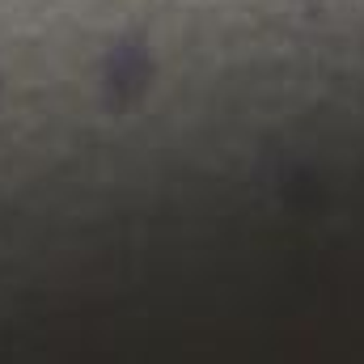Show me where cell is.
Here are the masks:
<instances>
[{
    "label": "cell",
    "mask_w": 364,
    "mask_h": 364,
    "mask_svg": "<svg viewBox=\"0 0 364 364\" xmlns=\"http://www.w3.org/2000/svg\"><path fill=\"white\" fill-rule=\"evenodd\" d=\"M149 60L140 55V47H132V43H123V47H114V55H110V85L114 93H140L149 85Z\"/></svg>",
    "instance_id": "obj_1"
}]
</instances>
